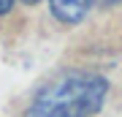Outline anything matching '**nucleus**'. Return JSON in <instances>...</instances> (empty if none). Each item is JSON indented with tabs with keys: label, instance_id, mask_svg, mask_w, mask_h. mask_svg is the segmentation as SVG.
I'll return each instance as SVG.
<instances>
[{
	"label": "nucleus",
	"instance_id": "nucleus-5",
	"mask_svg": "<svg viewBox=\"0 0 122 117\" xmlns=\"http://www.w3.org/2000/svg\"><path fill=\"white\" fill-rule=\"evenodd\" d=\"M109 3H117V0H109Z\"/></svg>",
	"mask_w": 122,
	"mask_h": 117
},
{
	"label": "nucleus",
	"instance_id": "nucleus-2",
	"mask_svg": "<svg viewBox=\"0 0 122 117\" xmlns=\"http://www.w3.org/2000/svg\"><path fill=\"white\" fill-rule=\"evenodd\" d=\"M49 6H52V14L60 22L76 25V22H81L84 14L90 11L92 0H49Z\"/></svg>",
	"mask_w": 122,
	"mask_h": 117
},
{
	"label": "nucleus",
	"instance_id": "nucleus-3",
	"mask_svg": "<svg viewBox=\"0 0 122 117\" xmlns=\"http://www.w3.org/2000/svg\"><path fill=\"white\" fill-rule=\"evenodd\" d=\"M14 6V0H0V14H8Z\"/></svg>",
	"mask_w": 122,
	"mask_h": 117
},
{
	"label": "nucleus",
	"instance_id": "nucleus-1",
	"mask_svg": "<svg viewBox=\"0 0 122 117\" xmlns=\"http://www.w3.org/2000/svg\"><path fill=\"white\" fill-rule=\"evenodd\" d=\"M109 84L103 76L71 71L35 95L25 117H92L103 106Z\"/></svg>",
	"mask_w": 122,
	"mask_h": 117
},
{
	"label": "nucleus",
	"instance_id": "nucleus-4",
	"mask_svg": "<svg viewBox=\"0 0 122 117\" xmlns=\"http://www.w3.org/2000/svg\"><path fill=\"white\" fill-rule=\"evenodd\" d=\"M25 3H38V0H25Z\"/></svg>",
	"mask_w": 122,
	"mask_h": 117
}]
</instances>
